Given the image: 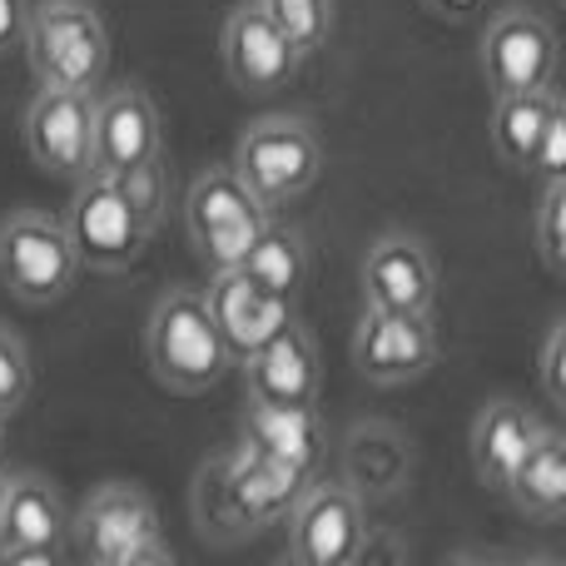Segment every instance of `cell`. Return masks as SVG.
I'll return each mask as SVG.
<instances>
[{
  "label": "cell",
  "mask_w": 566,
  "mask_h": 566,
  "mask_svg": "<svg viewBox=\"0 0 566 566\" xmlns=\"http://www.w3.org/2000/svg\"><path fill=\"white\" fill-rule=\"evenodd\" d=\"M269 10V20L283 30V40L293 45V55L308 60L328 45L333 35V0H259Z\"/></svg>",
  "instance_id": "cb8c5ba5"
},
{
  "label": "cell",
  "mask_w": 566,
  "mask_h": 566,
  "mask_svg": "<svg viewBox=\"0 0 566 566\" xmlns=\"http://www.w3.org/2000/svg\"><path fill=\"white\" fill-rule=\"evenodd\" d=\"M219 60H224V75L234 80V90H244V95H274L303 65L259 0L229 10L224 35H219Z\"/></svg>",
  "instance_id": "5bb4252c"
},
{
  "label": "cell",
  "mask_w": 566,
  "mask_h": 566,
  "mask_svg": "<svg viewBox=\"0 0 566 566\" xmlns=\"http://www.w3.org/2000/svg\"><path fill=\"white\" fill-rule=\"evenodd\" d=\"M542 428H547V422L532 408H522V402H512V398H492L488 408L472 418V438H468L472 472H478L482 488L488 492L507 488L512 468L527 458V448L537 442Z\"/></svg>",
  "instance_id": "d6986e66"
},
{
  "label": "cell",
  "mask_w": 566,
  "mask_h": 566,
  "mask_svg": "<svg viewBox=\"0 0 566 566\" xmlns=\"http://www.w3.org/2000/svg\"><path fill=\"white\" fill-rule=\"evenodd\" d=\"M308 472L289 468L279 458H264V452L244 448L239 442L234 452L205 462L195 478V522L205 532V542H219V547H234V542H249L259 532H269L274 522L289 517V507L298 502V492L308 488Z\"/></svg>",
  "instance_id": "6da1fadb"
},
{
  "label": "cell",
  "mask_w": 566,
  "mask_h": 566,
  "mask_svg": "<svg viewBox=\"0 0 566 566\" xmlns=\"http://www.w3.org/2000/svg\"><path fill=\"white\" fill-rule=\"evenodd\" d=\"M502 497H512V507L532 522H557L566 512V438L557 428L537 432L527 458L512 468Z\"/></svg>",
  "instance_id": "44dd1931"
},
{
  "label": "cell",
  "mask_w": 566,
  "mask_h": 566,
  "mask_svg": "<svg viewBox=\"0 0 566 566\" xmlns=\"http://www.w3.org/2000/svg\"><path fill=\"white\" fill-rule=\"evenodd\" d=\"M90 109L95 95L40 85L25 109V155L35 159V169L65 185L90 175Z\"/></svg>",
  "instance_id": "4fadbf2b"
},
{
  "label": "cell",
  "mask_w": 566,
  "mask_h": 566,
  "mask_svg": "<svg viewBox=\"0 0 566 566\" xmlns=\"http://www.w3.org/2000/svg\"><path fill=\"white\" fill-rule=\"evenodd\" d=\"M363 303L382 313H432L438 303V264L412 234H378L363 259Z\"/></svg>",
  "instance_id": "2e32d148"
},
{
  "label": "cell",
  "mask_w": 566,
  "mask_h": 566,
  "mask_svg": "<svg viewBox=\"0 0 566 566\" xmlns=\"http://www.w3.org/2000/svg\"><path fill=\"white\" fill-rule=\"evenodd\" d=\"M6 482H10V472H6V468H0V502H6Z\"/></svg>",
  "instance_id": "1f68e13d"
},
{
  "label": "cell",
  "mask_w": 566,
  "mask_h": 566,
  "mask_svg": "<svg viewBox=\"0 0 566 566\" xmlns=\"http://www.w3.org/2000/svg\"><path fill=\"white\" fill-rule=\"evenodd\" d=\"M25 10L30 0H0V60L10 50H20V35H25Z\"/></svg>",
  "instance_id": "f546056e"
},
{
  "label": "cell",
  "mask_w": 566,
  "mask_h": 566,
  "mask_svg": "<svg viewBox=\"0 0 566 566\" xmlns=\"http://www.w3.org/2000/svg\"><path fill=\"white\" fill-rule=\"evenodd\" d=\"M234 169L264 209H283L308 195L323 175V139L298 115H264L239 135Z\"/></svg>",
  "instance_id": "5b68a950"
},
{
  "label": "cell",
  "mask_w": 566,
  "mask_h": 566,
  "mask_svg": "<svg viewBox=\"0 0 566 566\" xmlns=\"http://www.w3.org/2000/svg\"><path fill=\"white\" fill-rule=\"evenodd\" d=\"M75 279L80 259L60 219L20 209L0 224V283L10 289V298L30 303V308H50L75 289Z\"/></svg>",
  "instance_id": "8992f818"
},
{
  "label": "cell",
  "mask_w": 566,
  "mask_h": 566,
  "mask_svg": "<svg viewBox=\"0 0 566 566\" xmlns=\"http://www.w3.org/2000/svg\"><path fill=\"white\" fill-rule=\"evenodd\" d=\"M482 80L492 95H527L557 85V35L532 10H502L482 30Z\"/></svg>",
  "instance_id": "30bf717a"
},
{
  "label": "cell",
  "mask_w": 566,
  "mask_h": 566,
  "mask_svg": "<svg viewBox=\"0 0 566 566\" xmlns=\"http://www.w3.org/2000/svg\"><path fill=\"white\" fill-rule=\"evenodd\" d=\"M239 438L244 448L279 458L289 468L318 478L323 462V422L313 408H283V402H249L244 418H239Z\"/></svg>",
  "instance_id": "ffe728a7"
},
{
  "label": "cell",
  "mask_w": 566,
  "mask_h": 566,
  "mask_svg": "<svg viewBox=\"0 0 566 566\" xmlns=\"http://www.w3.org/2000/svg\"><path fill=\"white\" fill-rule=\"evenodd\" d=\"M239 363H244L249 402H283V408H313L318 402V348H313L308 328H298V318L289 328H279L269 343H259L254 353H244Z\"/></svg>",
  "instance_id": "e0dca14e"
},
{
  "label": "cell",
  "mask_w": 566,
  "mask_h": 566,
  "mask_svg": "<svg viewBox=\"0 0 566 566\" xmlns=\"http://www.w3.org/2000/svg\"><path fill=\"white\" fill-rule=\"evenodd\" d=\"M532 239H537V254L547 264L552 279L566 274V179L562 185H542L537 214H532Z\"/></svg>",
  "instance_id": "484cf974"
},
{
  "label": "cell",
  "mask_w": 566,
  "mask_h": 566,
  "mask_svg": "<svg viewBox=\"0 0 566 566\" xmlns=\"http://www.w3.org/2000/svg\"><path fill=\"white\" fill-rule=\"evenodd\" d=\"M562 109L557 85L527 90V95H492V145L512 169H527L547 119Z\"/></svg>",
  "instance_id": "7402d4cb"
},
{
  "label": "cell",
  "mask_w": 566,
  "mask_h": 566,
  "mask_svg": "<svg viewBox=\"0 0 566 566\" xmlns=\"http://www.w3.org/2000/svg\"><path fill=\"white\" fill-rule=\"evenodd\" d=\"M205 303H209V313H214V323L234 358L254 353L259 343H269L279 328L293 323V298H279V293L259 289V283L244 279L239 269H214Z\"/></svg>",
  "instance_id": "ac0fdd59"
},
{
  "label": "cell",
  "mask_w": 566,
  "mask_h": 566,
  "mask_svg": "<svg viewBox=\"0 0 566 566\" xmlns=\"http://www.w3.org/2000/svg\"><path fill=\"white\" fill-rule=\"evenodd\" d=\"M239 274L254 279L259 289L279 293V298H298L303 279H308V244H303L298 229L269 219L259 229V239L249 244V254L239 259Z\"/></svg>",
  "instance_id": "603a6c76"
},
{
  "label": "cell",
  "mask_w": 566,
  "mask_h": 566,
  "mask_svg": "<svg viewBox=\"0 0 566 566\" xmlns=\"http://www.w3.org/2000/svg\"><path fill=\"white\" fill-rule=\"evenodd\" d=\"M30 70L50 90L95 95L109 75V30L90 0H40L25 10L20 35Z\"/></svg>",
  "instance_id": "3957f363"
},
{
  "label": "cell",
  "mask_w": 566,
  "mask_h": 566,
  "mask_svg": "<svg viewBox=\"0 0 566 566\" xmlns=\"http://www.w3.org/2000/svg\"><path fill=\"white\" fill-rule=\"evenodd\" d=\"M438 363V328L432 313H382L368 308L353 338V368L378 388L418 382Z\"/></svg>",
  "instance_id": "7c38bea8"
},
{
  "label": "cell",
  "mask_w": 566,
  "mask_h": 566,
  "mask_svg": "<svg viewBox=\"0 0 566 566\" xmlns=\"http://www.w3.org/2000/svg\"><path fill=\"white\" fill-rule=\"evenodd\" d=\"M30 382H35V373H30L25 343H20L10 328H0V418H10V412L25 408Z\"/></svg>",
  "instance_id": "4316f807"
},
{
  "label": "cell",
  "mask_w": 566,
  "mask_h": 566,
  "mask_svg": "<svg viewBox=\"0 0 566 566\" xmlns=\"http://www.w3.org/2000/svg\"><path fill=\"white\" fill-rule=\"evenodd\" d=\"M60 224H65L70 244H75L80 269H99V274L129 269L149 244L145 224L125 205L119 185L109 175H95V169L85 179H75V195H70V209Z\"/></svg>",
  "instance_id": "ba28073f"
},
{
  "label": "cell",
  "mask_w": 566,
  "mask_h": 566,
  "mask_svg": "<svg viewBox=\"0 0 566 566\" xmlns=\"http://www.w3.org/2000/svg\"><path fill=\"white\" fill-rule=\"evenodd\" d=\"M65 532L70 517L55 482L40 472H10L6 502H0V562H55L65 552Z\"/></svg>",
  "instance_id": "9a60e30c"
},
{
  "label": "cell",
  "mask_w": 566,
  "mask_h": 566,
  "mask_svg": "<svg viewBox=\"0 0 566 566\" xmlns=\"http://www.w3.org/2000/svg\"><path fill=\"white\" fill-rule=\"evenodd\" d=\"M274 219V209H264L249 185L234 169H205L185 195V229L195 254L209 269H239V259L249 254V244L259 239V229Z\"/></svg>",
  "instance_id": "52a82bcc"
},
{
  "label": "cell",
  "mask_w": 566,
  "mask_h": 566,
  "mask_svg": "<svg viewBox=\"0 0 566 566\" xmlns=\"http://www.w3.org/2000/svg\"><path fill=\"white\" fill-rule=\"evenodd\" d=\"M165 155V129H159V109L149 90L115 85L95 95L90 109V169L95 175H125L139 169L145 159Z\"/></svg>",
  "instance_id": "8fae6325"
},
{
  "label": "cell",
  "mask_w": 566,
  "mask_h": 566,
  "mask_svg": "<svg viewBox=\"0 0 566 566\" xmlns=\"http://www.w3.org/2000/svg\"><path fill=\"white\" fill-rule=\"evenodd\" d=\"M119 185V195H125V205L135 209V219L145 224V234H155L159 219H165L169 209V175H165V155L145 159L139 169H125V175H109Z\"/></svg>",
  "instance_id": "d4e9b609"
},
{
  "label": "cell",
  "mask_w": 566,
  "mask_h": 566,
  "mask_svg": "<svg viewBox=\"0 0 566 566\" xmlns=\"http://www.w3.org/2000/svg\"><path fill=\"white\" fill-rule=\"evenodd\" d=\"M145 358L169 392H209L234 368V353H229L205 293L195 289H169L155 303L145 323Z\"/></svg>",
  "instance_id": "7a4b0ae2"
},
{
  "label": "cell",
  "mask_w": 566,
  "mask_h": 566,
  "mask_svg": "<svg viewBox=\"0 0 566 566\" xmlns=\"http://www.w3.org/2000/svg\"><path fill=\"white\" fill-rule=\"evenodd\" d=\"M90 566H169L175 547L159 537V512L139 488L105 482L85 497L65 532Z\"/></svg>",
  "instance_id": "277c9868"
},
{
  "label": "cell",
  "mask_w": 566,
  "mask_h": 566,
  "mask_svg": "<svg viewBox=\"0 0 566 566\" xmlns=\"http://www.w3.org/2000/svg\"><path fill=\"white\" fill-rule=\"evenodd\" d=\"M562 338H566V328H562V318L547 328V338H542V353H537V378H542V392H547V402L552 408H562L566 402V382H562Z\"/></svg>",
  "instance_id": "f1b7e54d"
},
{
  "label": "cell",
  "mask_w": 566,
  "mask_h": 566,
  "mask_svg": "<svg viewBox=\"0 0 566 566\" xmlns=\"http://www.w3.org/2000/svg\"><path fill=\"white\" fill-rule=\"evenodd\" d=\"M527 175H537L542 185H562L566 179V109L547 119V129H542L537 139V155H532Z\"/></svg>",
  "instance_id": "83f0119b"
},
{
  "label": "cell",
  "mask_w": 566,
  "mask_h": 566,
  "mask_svg": "<svg viewBox=\"0 0 566 566\" xmlns=\"http://www.w3.org/2000/svg\"><path fill=\"white\" fill-rule=\"evenodd\" d=\"M289 562L298 566H353L368 542V522L348 482H318L289 507Z\"/></svg>",
  "instance_id": "9c48e42d"
},
{
  "label": "cell",
  "mask_w": 566,
  "mask_h": 566,
  "mask_svg": "<svg viewBox=\"0 0 566 566\" xmlns=\"http://www.w3.org/2000/svg\"><path fill=\"white\" fill-rule=\"evenodd\" d=\"M0 442H6V418H0Z\"/></svg>",
  "instance_id": "d6a6232c"
},
{
  "label": "cell",
  "mask_w": 566,
  "mask_h": 566,
  "mask_svg": "<svg viewBox=\"0 0 566 566\" xmlns=\"http://www.w3.org/2000/svg\"><path fill=\"white\" fill-rule=\"evenodd\" d=\"M422 6L442 20H468L472 10H482V0H422Z\"/></svg>",
  "instance_id": "4dcf8cb0"
}]
</instances>
